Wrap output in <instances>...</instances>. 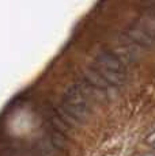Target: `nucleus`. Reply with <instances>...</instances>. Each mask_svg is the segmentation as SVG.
<instances>
[{
	"label": "nucleus",
	"mask_w": 155,
	"mask_h": 156,
	"mask_svg": "<svg viewBox=\"0 0 155 156\" xmlns=\"http://www.w3.org/2000/svg\"><path fill=\"white\" fill-rule=\"evenodd\" d=\"M90 102L91 101H88L82 94V91L78 88L76 84H72L64 91L60 107L76 124L80 125L87 121L91 114Z\"/></svg>",
	"instance_id": "nucleus-2"
},
{
	"label": "nucleus",
	"mask_w": 155,
	"mask_h": 156,
	"mask_svg": "<svg viewBox=\"0 0 155 156\" xmlns=\"http://www.w3.org/2000/svg\"><path fill=\"white\" fill-rule=\"evenodd\" d=\"M50 144H52L56 149H60L61 151V149L67 148L68 141H67V137H65L64 133H61V132L53 129V130L50 132Z\"/></svg>",
	"instance_id": "nucleus-4"
},
{
	"label": "nucleus",
	"mask_w": 155,
	"mask_h": 156,
	"mask_svg": "<svg viewBox=\"0 0 155 156\" xmlns=\"http://www.w3.org/2000/svg\"><path fill=\"white\" fill-rule=\"evenodd\" d=\"M125 37L138 48H151L155 45V37L153 35V33L146 26H142L139 23L129 26L125 31Z\"/></svg>",
	"instance_id": "nucleus-3"
},
{
	"label": "nucleus",
	"mask_w": 155,
	"mask_h": 156,
	"mask_svg": "<svg viewBox=\"0 0 155 156\" xmlns=\"http://www.w3.org/2000/svg\"><path fill=\"white\" fill-rule=\"evenodd\" d=\"M143 156H155V154H146V155H143Z\"/></svg>",
	"instance_id": "nucleus-5"
},
{
	"label": "nucleus",
	"mask_w": 155,
	"mask_h": 156,
	"mask_svg": "<svg viewBox=\"0 0 155 156\" xmlns=\"http://www.w3.org/2000/svg\"><path fill=\"white\" fill-rule=\"evenodd\" d=\"M93 67L109 84L117 90L121 88L128 80V67L109 50H102L95 55Z\"/></svg>",
	"instance_id": "nucleus-1"
}]
</instances>
